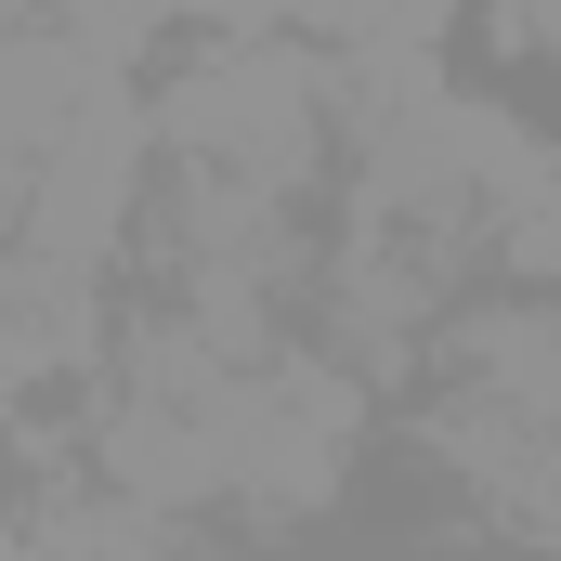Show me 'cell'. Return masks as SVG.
Returning a JSON list of instances; mask_svg holds the SVG:
<instances>
[{"label": "cell", "instance_id": "4", "mask_svg": "<svg viewBox=\"0 0 561 561\" xmlns=\"http://www.w3.org/2000/svg\"><path fill=\"white\" fill-rule=\"evenodd\" d=\"M340 444H353V379L287 366V379H262V419H249L236 496H249V510H313V496L340 483Z\"/></svg>", "mask_w": 561, "mask_h": 561}, {"label": "cell", "instance_id": "1", "mask_svg": "<svg viewBox=\"0 0 561 561\" xmlns=\"http://www.w3.org/2000/svg\"><path fill=\"white\" fill-rule=\"evenodd\" d=\"M313 131H327V79H313V53H287V39H222V53L183 66L170 105H157V144H170L183 170L300 183V170H313Z\"/></svg>", "mask_w": 561, "mask_h": 561}, {"label": "cell", "instance_id": "3", "mask_svg": "<svg viewBox=\"0 0 561 561\" xmlns=\"http://www.w3.org/2000/svg\"><path fill=\"white\" fill-rule=\"evenodd\" d=\"M131 157H144V118H131V105H105L66 157H39V170H26V249L105 275V236H118V209H131Z\"/></svg>", "mask_w": 561, "mask_h": 561}, {"label": "cell", "instance_id": "5", "mask_svg": "<svg viewBox=\"0 0 561 561\" xmlns=\"http://www.w3.org/2000/svg\"><path fill=\"white\" fill-rule=\"evenodd\" d=\"M496 39H561V0H496Z\"/></svg>", "mask_w": 561, "mask_h": 561}, {"label": "cell", "instance_id": "2", "mask_svg": "<svg viewBox=\"0 0 561 561\" xmlns=\"http://www.w3.org/2000/svg\"><path fill=\"white\" fill-rule=\"evenodd\" d=\"M105 105H118V53H105L92 26H53V13H39V26L0 53V131H13V183H26L39 157H66V144L92 131Z\"/></svg>", "mask_w": 561, "mask_h": 561}]
</instances>
